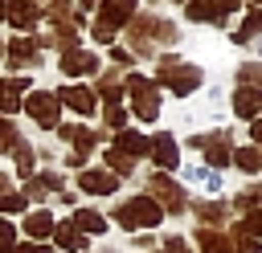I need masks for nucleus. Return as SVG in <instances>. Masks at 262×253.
Instances as JSON below:
<instances>
[{
  "instance_id": "obj_1",
  "label": "nucleus",
  "mask_w": 262,
  "mask_h": 253,
  "mask_svg": "<svg viewBox=\"0 0 262 253\" xmlns=\"http://www.w3.org/2000/svg\"><path fill=\"white\" fill-rule=\"evenodd\" d=\"M119 224L123 229H156L164 220V208L151 200V196H131L127 204H119Z\"/></svg>"
},
{
  "instance_id": "obj_2",
  "label": "nucleus",
  "mask_w": 262,
  "mask_h": 253,
  "mask_svg": "<svg viewBox=\"0 0 262 253\" xmlns=\"http://www.w3.org/2000/svg\"><path fill=\"white\" fill-rule=\"evenodd\" d=\"M156 82H160V86H168L172 94H192V90L201 86V69H196V65H184V61H172V57H168V61L160 65Z\"/></svg>"
},
{
  "instance_id": "obj_3",
  "label": "nucleus",
  "mask_w": 262,
  "mask_h": 253,
  "mask_svg": "<svg viewBox=\"0 0 262 253\" xmlns=\"http://www.w3.org/2000/svg\"><path fill=\"white\" fill-rule=\"evenodd\" d=\"M131 12H135V0H102V12H98V20H94V37H98V41H111V37L131 20Z\"/></svg>"
},
{
  "instance_id": "obj_4",
  "label": "nucleus",
  "mask_w": 262,
  "mask_h": 253,
  "mask_svg": "<svg viewBox=\"0 0 262 253\" xmlns=\"http://www.w3.org/2000/svg\"><path fill=\"white\" fill-rule=\"evenodd\" d=\"M127 94H131V110H135L143 122H151V118L160 114V94H156V86H151L147 78L127 73Z\"/></svg>"
},
{
  "instance_id": "obj_5",
  "label": "nucleus",
  "mask_w": 262,
  "mask_h": 253,
  "mask_svg": "<svg viewBox=\"0 0 262 253\" xmlns=\"http://www.w3.org/2000/svg\"><path fill=\"white\" fill-rule=\"evenodd\" d=\"M25 110L33 114V122H37V127H57V94L37 90V94H29Z\"/></svg>"
},
{
  "instance_id": "obj_6",
  "label": "nucleus",
  "mask_w": 262,
  "mask_h": 253,
  "mask_svg": "<svg viewBox=\"0 0 262 253\" xmlns=\"http://www.w3.org/2000/svg\"><path fill=\"white\" fill-rule=\"evenodd\" d=\"M192 147H201V151H205V159H209L213 167H225V163H229V155H233V151H229V135H221V131H213V135H196V139H192Z\"/></svg>"
},
{
  "instance_id": "obj_7",
  "label": "nucleus",
  "mask_w": 262,
  "mask_h": 253,
  "mask_svg": "<svg viewBox=\"0 0 262 253\" xmlns=\"http://www.w3.org/2000/svg\"><path fill=\"white\" fill-rule=\"evenodd\" d=\"M57 102H66V106L78 110V114H94V110H98V98H94V90H86V86H61Z\"/></svg>"
},
{
  "instance_id": "obj_8",
  "label": "nucleus",
  "mask_w": 262,
  "mask_h": 253,
  "mask_svg": "<svg viewBox=\"0 0 262 253\" xmlns=\"http://www.w3.org/2000/svg\"><path fill=\"white\" fill-rule=\"evenodd\" d=\"M233 8H237V0H192L188 16L192 20H225Z\"/></svg>"
},
{
  "instance_id": "obj_9",
  "label": "nucleus",
  "mask_w": 262,
  "mask_h": 253,
  "mask_svg": "<svg viewBox=\"0 0 262 253\" xmlns=\"http://www.w3.org/2000/svg\"><path fill=\"white\" fill-rule=\"evenodd\" d=\"M29 90V78H4L0 82V118H8L12 110H20V94Z\"/></svg>"
},
{
  "instance_id": "obj_10",
  "label": "nucleus",
  "mask_w": 262,
  "mask_h": 253,
  "mask_svg": "<svg viewBox=\"0 0 262 253\" xmlns=\"http://www.w3.org/2000/svg\"><path fill=\"white\" fill-rule=\"evenodd\" d=\"M98 69V57L90 49H66L61 53V73H94Z\"/></svg>"
},
{
  "instance_id": "obj_11",
  "label": "nucleus",
  "mask_w": 262,
  "mask_h": 253,
  "mask_svg": "<svg viewBox=\"0 0 262 253\" xmlns=\"http://www.w3.org/2000/svg\"><path fill=\"white\" fill-rule=\"evenodd\" d=\"M78 184H82V192H94V196H111V192L119 188V180H115L111 171H98V167L82 171V175H78Z\"/></svg>"
},
{
  "instance_id": "obj_12",
  "label": "nucleus",
  "mask_w": 262,
  "mask_h": 253,
  "mask_svg": "<svg viewBox=\"0 0 262 253\" xmlns=\"http://www.w3.org/2000/svg\"><path fill=\"white\" fill-rule=\"evenodd\" d=\"M156 196L164 200L168 212H180V208H184V192H180L172 180H164V175H151V200H156Z\"/></svg>"
},
{
  "instance_id": "obj_13",
  "label": "nucleus",
  "mask_w": 262,
  "mask_h": 253,
  "mask_svg": "<svg viewBox=\"0 0 262 253\" xmlns=\"http://www.w3.org/2000/svg\"><path fill=\"white\" fill-rule=\"evenodd\" d=\"M233 110H237L242 118H262V90L242 86V90L233 94Z\"/></svg>"
},
{
  "instance_id": "obj_14",
  "label": "nucleus",
  "mask_w": 262,
  "mask_h": 253,
  "mask_svg": "<svg viewBox=\"0 0 262 253\" xmlns=\"http://www.w3.org/2000/svg\"><path fill=\"white\" fill-rule=\"evenodd\" d=\"M151 159L164 167V171H172L176 163H180V155H176V143H172V135H156L151 139Z\"/></svg>"
},
{
  "instance_id": "obj_15",
  "label": "nucleus",
  "mask_w": 262,
  "mask_h": 253,
  "mask_svg": "<svg viewBox=\"0 0 262 253\" xmlns=\"http://www.w3.org/2000/svg\"><path fill=\"white\" fill-rule=\"evenodd\" d=\"M119 151L123 155H151V139L147 135H139V131H119Z\"/></svg>"
},
{
  "instance_id": "obj_16",
  "label": "nucleus",
  "mask_w": 262,
  "mask_h": 253,
  "mask_svg": "<svg viewBox=\"0 0 262 253\" xmlns=\"http://www.w3.org/2000/svg\"><path fill=\"white\" fill-rule=\"evenodd\" d=\"M196 245H201V253H233L229 233H213V229H201L196 233Z\"/></svg>"
},
{
  "instance_id": "obj_17",
  "label": "nucleus",
  "mask_w": 262,
  "mask_h": 253,
  "mask_svg": "<svg viewBox=\"0 0 262 253\" xmlns=\"http://www.w3.org/2000/svg\"><path fill=\"white\" fill-rule=\"evenodd\" d=\"M74 229H78V233H98V237H102V233H106V216L94 212V208H78V212H74Z\"/></svg>"
},
{
  "instance_id": "obj_18",
  "label": "nucleus",
  "mask_w": 262,
  "mask_h": 253,
  "mask_svg": "<svg viewBox=\"0 0 262 253\" xmlns=\"http://www.w3.org/2000/svg\"><path fill=\"white\" fill-rule=\"evenodd\" d=\"M4 20H12L16 29H33V24H37V8H33L29 0H12V4H8V16H4Z\"/></svg>"
},
{
  "instance_id": "obj_19",
  "label": "nucleus",
  "mask_w": 262,
  "mask_h": 253,
  "mask_svg": "<svg viewBox=\"0 0 262 253\" xmlns=\"http://www.w3.org/2000/svg\"><path fill=\"white\" fill-rule=\"evenodd\" d=\"M53 241H57L61 249H82V245H86V237L74 229V220H66V224H53Z\"/></svg>"
},
{
  "instance_id": "obj_20",
  "label": "nucleus",
  "mask_w": 262,
  "mask_h": 253,
  "mask_svg": "<svg viewBox=\"0 0 262 253\" xmlns=\"http://www.w3.org/2000/svg\"><path fill=\"white\" fill-rule=\"evenodd\" d=\"M25 233L29 237H49L53 233V216L49 212H29L25 216Z\"/></svg>"
},
{
  "instance_id": "obj_21",
  "label": "nucleus",
  "mask_w": 262,
  "mask_h": 253,
  "mask_svg": "<svg viewBox=\"0 0 262 253\" xmlns=\"http://www.w3.org/2000/svg\"><path fill=\"white\" fill-rule=\"evenodd\" d=\"M233 163H237L242 171H262V147H242V151H233Z\"/></svg>"
},
{
  "instance_id": "obj_22",
  "label": "nucleus",
  "mask_w": 262,
  "mask_h": 253,
  "mask_svg": "<svg viewBox=\"0 0 262 253\" xmlns=\"http://www.w3.org/2000/svg\"><path fill=\"white\" fill-rule=\"evenodd\" d=\"M233 208H242V212H250V208H262V184H250L237 200H233Z\"/></svg>"
},
{
  "instance_id": "obj_23",
  "label": "nucleus",
  "mask_w": 262,
  "mask_h": 253,
  "mask_svg": "<svg viewBox=\"0 0 262 253\" xmlns=\"http://www.w3.org/2000/svg\"><path fill=\"white\" fill-rule=\"evenodd\" d=\"M25 61L37 65V45L33 41H12V65H25Z\"/></svg>"
},
{
  "instance_id": "obj_24",
  "label": "nucleus",
  "mask_w": 262,
  "mask_h": 253,
  "mask_svg": "<svg viewBox=\"0 0 262 253\" xmlns=\"http://www.w3.org/2000/svg\"><path fill=\"white\" fill-rule=\"evenodd\" d=\"M106 163H111L119 175H131V171H135V159H131V155H123L119 147H111V151H106Z\"/></svg>"
},
{
  "instance_id": "obj_25",
  "label": "nucleus",
  "mask_w": 262,
  "mask_h": 253,
  "mask_svg": "<svg viewBox=\"0 0 262 253\" xmlns=\"http://www.w3.org/2000/svg\"><path fill=\"white\" fill-rule=\"evenodd\" d=\"M196 216H201V220H225V216H229V208H225V204H217V200H209V204H196Z\"/></svg>"
},
{
  "instance_id": "obj_26",
  "label": "nucleus",
  "mask_w": 262,
  "mask_h": 253,
  "mask_svg": "<svg viewBox=\"0 0 262 253\" xmlns=\"http://www.w3.org/2000/svg\"><path fill=\"white\" fill-rule=\"evenodd\" d=\"M233 237H237V253H258V249H262V241H258L254 233H246L242 224L233 229Z\"/></svg>"
},
{
  "instance_id": "obj_27",
  "label": "nucleus",
  "mask_w": 262,
  "mask_h": 253,
  "mask_svg": "<svg viewBox=\"0 0 262 253\" xmlns=\"http://www.w3.org/2000/svg\"><path fill=\"white\" fill-rule=\"evenodd\" d=\"M258 29H262V12H250V16H246V24L233 33V41H250V33H258Z\"/></svg>"
},
{
  "instance_id": "obj_28",
  "label": "nucleus",
  "mask_w": 262,
  "mask_h": 253,
  "mask_svg": "<svg viewBox=\"0 0 262 253\" xmlns=\"http://www.w3.org/2000/svg\"><path fill=\"white\" fill-rule=\"evenodd\" d=\"M16 167H20V175H29V180H33V151H29L20 139H16Z\"/></svg>"
},
{
  "instance_id": "obj_29",
  "label": "nucleus",
  "mask_w": 262,
  "mask_h": 253,
  "mask_svg": "<svg viewBox=\"0 0 262 253\" xmlns=\"http://www.w3.org/2000/svg\"><path fill=\"white\" fill-rule=\"evenodd\" d=\"M16 249V229L8 220H0V253H12Z\"/></svg>"
},
{
  "instance_id": "obj_30",
  "label": "nucleus",
  "mask_w": 262,
  "mask_h": 253,
  "mask_svg": "<svg viewBox=\"0 0 262 253\" xmlns=\"http://www.w3.org/2000/svg\"><path fill=\"white\" fill-rule=\"evenodd\" d=\"M29 200L20 196V192H8V196H0V212H20Z\"/></svg>"
},
{
  "instance_id": "obj_31",
  "label": "nucleus",
  "mask_w": 262,
  "mask_h": 253,
  "mask_svg": "<svg viewBox=\"0 0 262 253\" xmlns=\"http://www.w3.org/2000/svg\"><path fill=\"white\" fill-rule=\"evenodd\" d=\"M8 147H16V127L8 118H0V151H8Z\"/></svg>"
},
{
  "instance_id": "obj_32",
  "label": "nucleus",
  "mask_w": 262,
  "mask_h": 253,
  "mask_svg": "<svg viewBox=\"0 0 262 253\" xmlns=\"http://www.w3.org/2000/svg\"><path fill=\"white\" fill-rule=\"evenodd\" d=\"M160 253H188V241H184V237H168V241L160 245Z\"/></svg>"
},
{
  "instance_id": "obj_33",
  "label": "nucleus",
  "mask_w": 262,
  "mask_h": 253,
  "mask_svg": "<svg viewBox=\"0 0 262 253\" xmlns=\"http://www.w3.org/2000/svg\"><path fill=\"white\" fill-rule=\"evenodd\" d=\"M246 233H254V237H262V208H254L250 216H246V224H242Z\"/></svg>"
},
{
  "instance_id": "obj_34",
  "label": "nucleus",
  "mask_w": 262,
  "mask_h": 253,
  "mask_svg": "<svg viewBox=\"0 0 262 253\" xmlns=\"http://www.w3.org/2000/svg\"><path fill=\"white\" fill-rule=\"evenodd\" d=\"M242 82H258L262 86V65H242Z\"/></svg>"
},
{
  "instance_id": "obj_35",
  "label": "nucleus",
  "mask_w": 262,
  "mask_h": 253,
  "mask_svg": "<svg viewBox=\"0 0 262 253\" xmlns=\"http://www.w3.org/2000/svg\"><path fill=\"white\" fill-rule=\"evenodd\" d=\"M106 122H111V127H123V122H127V114H123L119 106H111V110H106Z\"/></svg>"
},
{
  "instance_id": "obj_36",
  "label": "nucleus",
  "mask_w": 262,
  "mask_h": 253,
  "mask_svg": "<svg viewBox=\"0 0 262 253\" xmlns=\"http://www.w3.org/2000/svg\"><path fill=\"white\" fill-rule=\"evenodd\" d=\"M12 253H49V245H37V241H29V245H16Z\"/></svg>"
},
{
  "instance_id": "obj_37",
  "label": "nucleus",
  "mask_w": 262,
  "mask_h": 253,
  "mask_svg": "<svg viewBox=\"0 0 262 253\" xmlns=\"http://www.w3.org/2000/svg\"><path fill=\"white\" fill-rule=\"evenodd\" d=\"M254 139H258V147H262V118H254V131H250Z\"/></svg>"
},
{
  "instance_id": "obj_38",
  "label": "nucleus",
  "mask_w": 262,
  "mask_h": 253,
  "mask_svg": "<svg viewBox=\"0 0 262 253\" xmlns=\"http://www.w3.org/2000/svg\"><path fill=\"white\" fill-rule=\"evenodd\" d=\"M0 192H4V196H8V175H0Z\"/></svg>"
},
{
  "instance_id": "obj_39",
  "label": "nucleus",
  "mask_w": 262,
  "mask_h": 253,
  "mask_svg": "<svg viewBox=\"0 0 262 253\" xmlns=\"http://www.w3.org/2000/svg\"><path fill=\"white\" fill-rule=\"evenodd\" d=\"M4 16H8V0H0V20H4Z\"/></svg>"
},
{
  "instance_id": "obj_40",
  "label": "nucleus",
  "mask_w": 262,
  "mask_h": 253,
  "mask_svg": "<svg viewBox=\"0 0 262 253\" xmlns=\"http://www.w3.org/2000/svg\"><path fill=\"white\" fill-rule=\"evenodd\" d=\"M82 4H94V0H82Z\"/></svg>"
}]
</instances>
